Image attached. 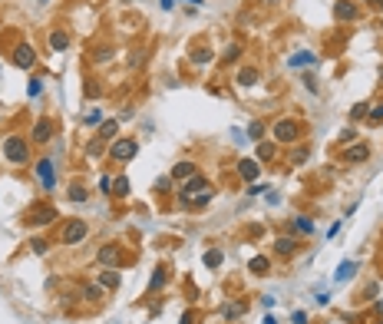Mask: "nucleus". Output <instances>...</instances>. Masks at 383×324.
Listing matches in <instances>:
<instances>
[{
    "label": "nucleus",
    "instance_id": "nucleus-11",
    "mask_svg": "<svg viewBox=\"0 0 383 324\" xmlns=\"http://www.w3.org/2000/svg\"><path fill=\"white\" fill-rule=\"evenodd\" d=\"M274 252L287 258V255H294V252H297V242H294V238H287V235H281L278 242H274Z\"/></svg>",
    "mask_w": 383,
    "mask_h": 324
},
{
    "label": "nucleus",
    "instance_id": "nucleus-28",
    "mask_svg": "<svg viewBox=\"0 0 383 324\" xmlns=\"http://www.w3.org/2000/svg\"><path fill=\"white\" fill-rule=\"evenodd\" d=\"M264 136V123H251L248 126V139H261Z\"/></svg>",
    "mask_w": 383,
    "mask_h": 324
},
{
    "label": "nucleus",
    "instance_id": "nucleus-3",
    "mask_svg": "<svg viewBox=\"0 0 383 324\" xmlns=\"http://www.w3.org/2000/svg\"><path fill=\"white\" fill-rule=\"evenodd\" d=\"M83 238H86V222L73 219V222H66V225H63V242H66V245H80Z\"/></svg>",
    "mask_w": 383,
    "mask_h": 324
},
{
    "label": "nucleus",
    "instance_id": "nucleus-39",
    "mask_svg": "<svg viewBox=\"0 0 383 324\" xmlns=\"http://www.w3.org/2000/svg\"><path fill=\"white\" fill-rule=\"evenodd\" d=\"M40 79H33V83H30V86H27V93H30V96H40Z\"/></svg>",
    "mask_w": 383,
    "mask_h": 324
},
{
    "label": "nucleus",
    "instance_id": "nucleus-20",
    "mask_svg": "<svg viewBox=\"0 0 383 324\" xmlns=\"http://www.w3.org/2000/svg\"><path fill=\"white\" fill-rule=\"evenodd\" d=\"M222 261H225V255L218 252V248H208V252H205V265H208V268H218Z\"/></svg>",
    "mask_w": 383,
    "mask_h": 324
},
{
    "label": "nucleus",
    "instance_id": "nucleus-29",
    "mask_svg": "<svg viewBox=\"0 0 383 324\" xmlns=\"http://www.w3.org/2000/svg\"><path fill=\"white\" fill-rule=\"evenodd\" d=\"M70 198L73 202H86V189L83 185H70Z\"/></svg>",
    "mask_w": 383,
    "mask_h": 324
},
{
    "label": "nucleus",
    "instance_id": "nucleus-34",
    "mask_svg": "<svg viewBox=\"0 0 383 324\" xmlns=\"http://www.w3.org/2000/svg\"><path fill=\"white\" fill-rule=\"evenodd\" d=\"M274 156V146L271 143H261V146H258V159H271Z\"/></svg>",
    "mask_w": 383,
    "mask_h": 324
},
{
    "label": "nucleus",
    "instance_id": "nucleus-16",
    "mask_svg": "<svg viewBox=\"0 0 383 324\" xmlns=\"http://www.w3.org/2000/svg\"><path fill=\"white\" fill-rule=\"evenodd\" d=\"M53 208H50V205H37V208H33V219H37V225H47V222H53Z\"/></svg>",
    "mask_w": 383,
    "mask_h": 324
},
{
    "label": "nucleus",
    "instance_id": "nucleus-30",
    "mask_svg": "<svg viewBox=\"0 0 383 324\" xmlns=\"http://www.w3.org/2000/svg\"><path fill=\"white\" fill-rule=\"evenodd\" d=\"M291 225H294V232H304V235H307V232H314V225H311L307 219H294Z\"/></svg>",
    "mask_w": 383,
    "mask_h": 324
},
{
    "label": "nucleus",
    "instance_id": "nucleus-8",
    "mask_svg": "<svg viewBox=\"0 0 383 324\" xmlns=\"http://www.w3.org/2000/svg\"><path fill=\"white\" fill-rule=\"evenodd\" d=\"M37 175L43 179L47 189H53V185H56V179H53V159H40V162H37Z\"/></svg>",
    "mask_w": 383,
    "mask_h": 324
},
{
    "label": "nucleus",
    "instance_id": "nucleus-10",
    "mask_svg": "<svg viewBox=\"0 0 383 324\" xmlns=\"http://www.w3.org/2000/svg\"><path fill=\"white\" fill-rule=\"evenodd\" d=\"M367 156H370V149L363 143L347 146V152H343V159H347V162H353V166H357V162H367Z\"/></svg>",
    "mask_w": 383,
    "mask_h": 324
},
{
    "label": "nucleus",
    "instance_id": "nucleus-23",
    "mask_svg": "<svg viewBox=\"0 0 383 324\" xmlns=\"http://www.w3.org/2000/svg\"><path fill=\"white\" fill-rule=\"evenodd\" d=\"M165 268H155V275H152V281H149V291H159L162 285H165Z\"/></svg>",
    "mask_w": 383,
    "mask_h": 324
},
{
    "label": "nucleus",
    "instance_id": "nucleus-22",
    "mask_svg": "<svg viewBox=\"0 0 383 324\" xmlns=\"http://www.w3.org/2000/svg\"><path fill=\"white\" fill-rule=\"evenodd\" d=\"M208 60H212V50H208V47H199L195 53H192V63H199V66H205Z\"/></svg>",
    "mask_w": 383,
    "mask_h": 324
},
{
    "label": "nucleus",
    "instance_id": "nucleus-19",
    "mask_svg": "<svg viewBox=\"0 0 383 324\" xmlns=\"http://www.w3.org/2000/svg\"><path fill=\"white\" fill-rule=\"evenodd\" d=\"M255 83H258V70H251V66H248V70L238 73V86H255Z\"/></svg>",
    "mask_w": 383,
    "mask_h": 324
},
{
    "label": "nucleus",
    "instance_id": "nucleus-27",
    "mask_svg": "<svg viewBox=\"0 0 383 324\" xmlns=\"http://www.w3.org/2000/svg\"><path fill=\"white\" fill-rule=\"evenodd\" d=\"M367 119L370 123H383V103H376L373 110H367Z\"/></svg>",
    "mask_w": 383,
    "mask_h": 324
},
{
    "label": "nucleus",
    "instance_id": "nucleus-24",
    "mask_svg": "<svg viewBox=\"0 0 383 324\" xmlns=\"http://www.w3.org/2000/svg\"><path fill=\"white\" fill-rule=\"evenodd\" d=\"M188 175H195V166H192V162H178V166H175V179H188Z\"/></svg>",
    "mask_w": 383,
    "mask_h": 324
},
{
    "label": "nucleus",
    "instance_id": "nucleus-26",
    "mask_svg": "<svg viewBox=\"0 0 383 324\" xmlns=\"http://www.w3.org/2000/svg\"><path fill=\"white\" fill-rule=\"evenodd\" d=\"M251 271H255V275H264V271H268V258H264V255L251 258Z\"/></svg>",
    "mask_w": 383,
    "mask_h": 324
},
{
    "label": "nucleus",
    "instance_id": "nucleus-9",
    "mask_svg": "<svg viewBox=\"0 0 383 324\" xmlns=\"http://www.w3.org/2000/svg\"><path fill=\"white\" fill-rule=\"evenodd\" d=\"M334 17H337V20H357V7H353L350 0H337V4H334Z\"/></svg>",
    "mask_w": 383,
    "mask_h": 324
},
{
    "label": "nucleus",
    "instance_id": "nucleus-6",
    "mask_svg": "<svg viewBox=\"0 0 383 324\" xmlns=\"http://www.w3.org/2000/svg\"><path fill=\"white\" fill-rule=\"evenodd\" d=\"M33 60H37V53H33V47H30V43H20V47L14 50V63L20 66V70H30V66H33Z\"/></svg>",
    "mask_w": 383,
    "mask_h": 324
},
{
    "label": "nucleus",
    "instance_id": "nucleus-14",
    "mask_svg": "<svg viewBox=\"0 0 383 324\" xmlns=\"http://www.w3.org/2000/svg\"><path fill=\"white\" fill-rule=\"evenodd\" d=\"M314 63H317V56L307 53V50H301V53L291 56V66H294V70H297V66H314Z\"/></svg>",
    "mask_w": 383,
    "mask_h": 324
},
{
    "label": "nucleus",
    "instance_id": "nucleus-25",
    "mask_svg": "<svg viewBox=\"0 0 383 324\" xmlns=\"http://www.w3.org/2000/svg\"><path fill=\"white\" fill-rule=\"evenodd\" d=\"M99 285L103 288H119V275H116V271H106V275L99 278Z\"/></svg>",
    "mask_w": 383,
    "mask_h": 324
},
{
    "label": "nucleus",
    "instance_id": "nucleus-12",
    "mask_svg": "<svg viewBox=\"0 0 383 324\" xmlns=\"http://www.w3.org/2000/svg\"><path fill=\"white\" fill-rule=\"evenodd\" d=\"M50 133H53V123H50V119H40V123L33 126V139H37V143H47Z\"/></svg>",
    "mask_w": 383,
    "mask_h": 324
},
{
    "label": "nucleus",
    "instance_id": "nucleus-13",
    "mask_svg": "<svg viewBox=\"0 0 383 324\" xmlns=\"http://www.w3.org/2000/svg\"><path fill=\"white\" fill-rule=\"evenodd\" d=\"M353 271H357V261H343L340 268H337L334 281H337V285H343V281H347V278H353Z\"/></svg>",
    "mask_w": 383,
    "mask_h": 324
},
{
    "label": "nucleus",
    "instance_id": "nucleus-44",
    "mask_svg": "<svg viewBox=\"0 0 383 324\" xmlns=\"http://www.w3.org/2000/svg\"><path fill=\"white\" fill-rule=\"evenodd\" d=\"M178 324H195V317H192V314H182V321H178Z\"/></svg>",
    "mask_w": 383,
    "mask_h": 324
},
{
    "label": "nucleus",
    "instance_id": "nucleus-41",
    "mask_svg": "<svg viewBox=\"0 0 383 324\" xmlns=\"http://www.w3.org/2000/svg\"><path fill=\"white\" fill-rule=\"evenodd\" d=\"M307 156H311V149H297V152H294V162H304Z\"/></svg>",
    "mask_w": 383,
    "mask_h": 324
},
{
    "label": "nucleus",
    "instance_id": "nucleus-7",
    "mask_svg": "<svg viewBox=\"0 0 383 324\" xmlns=\"http://www.w3.org/2000/svg\"><path fill=\"white\" fill-rule=\"evenodd\" d=\"M122 261V252L116 245H106V248H99V265H106V268H116Z\"/></svg>",
    "mask_w": 383,
    "mask_h": 324
},
{
    "label": "nucleus",
    "instance_id": "nucleus-33",
    "mask_svg": "<svg viewBox=\"0 0 383 324\" xmlns=\"http://www.w3.org/2000/svg\"><path fill=\"white\" fill-rule=\"evenodd\" d=\"M103 143H106V139H99V136H96L93 143L86 146V152H89V156H99V152H103Z\"/></svg>",
    "mask_w": 383,
    "mask_h": 324
},
{
    "label": "nucleus",
    "instance_id": "nucleus-35",
    "mask_svg": "<svg viewBox=\"0 0 383 324\" xmlns=\"http://www.w3.org/2000/svg\"><path fill=\"white\" fill-rule=\"evenodd\" d=\"M367 110H370V106H363V103H357V106H353V119H360V116H367Z\"/></svg>",
    "mask_w": 383,
    "mask_h": 324
},
{
    "label": "nucleus",
    "instance_id": "nucleus-37",
    "mask_svg": "<svg viewBox=\"0 0 383 324\" xmlns=\"http://www.w3.org/2000/svg\"><path fill=\"white\" fill-rule=\"evenodd\" d=\"M291 324H307V314H304V311H294V314H291Z\"/></svg>",
    "mask_w": 383,
    "mask_h": 324
},
{
    "label": "nucleus",
    "instance_id": "nucleus-38",
    "mask_svg": "<svg viewBox=\"0 0 383 324\" xmlns=\"http://www.w3.org/2000/svg\"><path fill=\"white\" fill-rule=\"evenodd\" d=\"M33 252L43 255V252H47V242H43V238H33Z\"/></svg>",
    "mask_w": 383,
    "mask_h": 324
},
{
    "label": "nucleus",
    "instance_id": "nucleus-40",
    "mask_svg": "<svg viewBox=\"0 0 383 324\" xmlns=\"http://www.w3.org/2000/svg\"><path fill=\"white\" fill-rule=\"evenodd\" d=\"M155 189H159V192H168V189H172V179H159V182H155Z\"/></svg>",
    "mask_w": 383,
    "mask_h": 324
},
{
    "label": "nucleus",
    "instance_id": "nucleus-5",
    "mask_svg": "<svg viewBox=\"0 0 383 324\" xmlns=\"http://www.w3.org/2000/svg\"><path fill=\"white\" fill-rule=\"evenodd\" d=\"M274 136H278L281 143H294V139H297V123H294V119H281V123H274Z\"/></svg>",
    "mask_w": 383,
    "mask_h": 324
},
{
    "label": "nucleus",
    "instance_id": "nucleus-2",
    "mask_svg": "<svg viewBox=\"0 0 383 324\" xmlns=\"http://www.w3.org/2000/svg\"><path fill=\"white\" fill-rule=\"evenodd\" d=\"M4 156H7V162H27V143L24 139H17V136H10L7 143H4Z\"/></svg>",
    "mask_w": 383,
    "mask_h": 324
},
{
    "label": "nucleus",
    "instance_id": "nucleus-4",
    "mask_svg": "<svg viewBox=\"0 0 383 324\" xmlns=\"http://www.w3.org/2000/svg\"><path fill=\"white\" fill-rule=\"evenodd\" d=\"M112 159H119V162H126V159H132L139 152V143L136 139H116V143H112Z\"/></svg>",
    "mask_w": 383,
    "mask_h": 324
},
{
    "label": "nucleus",
    "instance_id": "nucleus-32",
    "mask_svg": "<svg viewBox=\"0 0 383 324\" xmlns=\"http://www.w3.org/2000/svg\"><path fill=\"white\" fill-rule=\"evenodd\" d=\"M83 123H86V126H99V123H103V113H99V110L86 113V119H83Z\"/></svg>",
    "mask_w": 383,
    "mask_h": 324
},
{
    "label": "nucleus",
    "instance_id": "nucleus-15",
    "mask_svg": "<svg viewBox=\"0 0 383 324\" xmlns=\"http://www.w3.org/2000/svg\"><path fill=\"white\" fill-rule=\"evenodd\" d=\"M238 172L245 175V179H258V162H255V159H241V162H238Z\"/></svg>",
    "mask_w": 383,
    "mask_h": 324
},
{
    "label": "nucleus",
    "instance_id": "nucleus-18",
    "mask_svg": "<svg viewBox=\"0 0 383 324\" xmlns=\"http://www.w3.org/2000/svg\"><path fill=\"white\" fill-rule=\"evenodd\" d=\"M116 129H119V123H116V119L99 123V139H112V136H116Z\"/></svg>",
    "mask_w": 383,
    "mask_h": 324
},
{
    "label": "nucleus",
    "instance_id": "nucleus-45",
    "mask_svg": "<svg viewBox=\"0 0 383 324\" xmlns=\"http://www.w3.org/2000/svg\"><path fill=\"white\" fill-rule=\"evenodd\" d=\"M370 4H373V7H376V10H383V0H370Z\"/></svg>",
    "mask_w": 383,
    "mask_h": 324
},
{
    "label": "nucleus",
    "instance_id": "nucleus-1",
    "mask_svg": "<svg viewBox=\"0 0 383 324\" xmlns=\"http://www.w3.org/2000/svg\"><path fill=\"white\" fill-rule=\"evenodd\" d=\"M208 192V179H202V175H188L182 185V192H178V198H182V205H192L199 195H205Z\"/></svg>",
    "mask_w": 383,
    "mask_h": 324
},
{
    "label": "nucleus",
    "instance_id": "nucleus-31",
    "mask_svg": "<svg viewBox=\"0 0 383 324\" xmlns=\"http://www.w3.org/2000/svg\"><path fill=\"white\" fill-rule=\"evenodd\" d=\"M241 311H245V304H225V308H222V314H225V317H238Z\"/></svg>",
    "mask_w": 383,
    "mask_h": 324
},
{
    "label": "nucleus",
    "instance_id": "nucleus-36",
    "mask_svg": "<svg viewBox=\"0 0 383 324\" xmlns=\"http://www.w3.org/2000/svg\"><path fill=\"white\" fill-rule=\"evenodd\" d=\"M83 294H86V298H99V285H86Z\"/></svg>",
    "mask_w": 383,
    "mask_h": 324
},
{
    "label": "nucleus",
    "instance_id": "nucleus-17",
    "mask_svg": "<svg viewBox=\"0 0 383 324\" xmlns=\"http://www.w3.org/2000/svg\"><path fill=\"white\" fill-rule=\"evenodd\" d=\"M50 47H53V50H66V47H70V37H66L63 30H53V33H50Z\"/></svg>",
    "mask_w": 383,
    "mask_h": 324
},
{
    "label": "nucleus",
    "instance_id": "nucleus-21",
    "mask_svg": "<svg viewBox=\"0 0 383 324\" xmlns=\"http://www.w3.org/2000/svg\"><path fill=\"white\" fill-rule=\"evenodd\" d=\"M109 192H112V195H129V179H122V175H119V179H116V182H112V185H109Z\"/></svg>",
    "mask_w": 383,
    "mask_h": 324
},
{
    "label": "nucleus",
    "instance_id": "nucleus-42",
    "mask_svg": "<svg viewBox=\"0 0 383 324\" xmlns=\"http://www.w3.org/2000/svg\"><path fill=\"white\" fill-rule=\"evenodd\" d=\"M109 56H112L109 50H99V53H96V63H106V60H109Z\"/></svg>",
    "mask_w": 383,
    "mask_h": 324
},
{
    "label": "nucleus",
    "instance_id": "nucleus-43",
    "mask_svg": "<svg viewBox=\"0 0 383 324\" xmlns=\"http://www.w3.org/2000/svg\"><path fill=\"white\" fill-rule=\"evenodd\" d=\"M159 4H162V10H172V7H175V0H159Z\"/></svg>",
    "mask_w": 383,
    "mask_h": 324
}]
</instances>
